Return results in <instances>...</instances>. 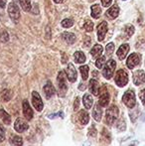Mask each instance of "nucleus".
Segmentation results:
<instances>
[{"instance_id":"34","label":"nucleus","mask_w":145,"mask_h":146,"mask_svg":"<svg viewBox=\"0 0 145 146\" xmlns=\"http://www.w3.org/2000/svg\"><path fill=\"white\" fill-rule=\"evenodd\" d=\"M101 139L107 141V142H110L111 137H110V133L107 128H103V130H101Z\"/></svg>"},{"instance_id":"18","label":"nucleus","mask_w":145,"mask_h":146,"mask_svg":"<svg viewBox=\"0 0 145 146\" xmlns=\"http://www.w3.org/2000/svg\"><path fill=\"white\" fill-rule=\"evenodd\" d=\"M103 106H101V104H95V108L93 110V117L95 121H101V116H103Z\"/></svg>"},{"instance_id":"6","label":"nucleus","mask_w":145,"mask_h":146,"mask_svg":"<svg viewBox=\"0 0 145 146\" xmlns=\"http://www.w3.org/2000/svg\"><path fill=\"white\" fill-rule=\"evenodd\" d=\"M8 14H9V17L11 18V20L14 23H18L20 20V10L19 7L16 3L11 2L8 5Z\"/></svg>"},{"instance_id":"13","label":"nucleus","mask_w":145,"mask_h":146,"mask_svg":"<svg viewBox=\"0 0 145 146\" xmlns=\"http://www.w3.org/2000/svg\"><path fill=\"white\" fill-rule=\"evenodd\" d=\"M107 32V23L105 21H103L97 26V39L99 42H103L105 38V35Z\"/></svg>"},{"instance_id":"22","label":"nucleus","mask_w":145,"mask_h":146,"mask_svg":"<svg viewBox=\"0 0 145 146\" xmlns=\"http://www.w3.org/2000/svg\"><path fill=\"white\" fill-rule=\"evenodd\" d=\"M83 106H85V108H87V110L91 108V106H93V96L89 94H85L83 98Z\"/></svg>"},{"instance_id":"27","label":"nucleus","mask_w":145,"mask_h":146,"mask_svg":"<svg viewBox=\"0 0 145 146\" xmlns=\"http://www.w3.org/2000/svg\"><path fill=\"white\" fill-rule=\"evenodd\" d=\"M15 1L19 3V5L21 6L24 11L28 12L31 10V0H15Z\"/></svg>"},{"instance_id":"32","label":"nucleus","mask_w":145,"mask_h":146,"mask_svg":"<svg viewBox=\"0 0 145 146\" xmlns=\"http://www.w3.org/2000/svg\"><path fill=\"white\" fill-rule=\"evenodd\" d=\"M116 128H117L118 131H120V132H122V131H124L126 129V123H125V120H124V118H120L119 120L117 121V125H116Z\"/></svg>"},{"instance_id":"17","label":"nucleus","mask_w":145,"mask_h":146,"mask_svg":"<svg viewBox=\"0 0 145 146\" xmlns=\"http://www.w3.org/2000/svg\"><path fill=\"white\" fill-rule=\"evenodd\" d=\"M118 14H119V7H118L116 4L115 5H112L111 7H110L109 9L105 12L107 17H109V19H111V20L115 19V18L118 16Z\"/></svg>"},{"instance_id":"16","label":"nucleus","mask_w":145,"mask_h":146,"mask_svg":"<svg viewBox=\"0 0 145 146\" xmlns=\"http://www.w3.org/2000/svg\"><path fill=\"white\" fill-rule=\"evenodd\" d=\"M128 52H129V45L128 44H122L121 46L118 48L117 52H116V55H117L118 59L119 60H124L127 56Z\"/></svg>"},{"instance_id":"28","label":"nucleus","mask_w":145,"mask_h":146,"mask_svg":"<svg viewBox=\"0 0 145 146\" xmlns=\"http://www.w3.org/2000/svg\"><path fill=\"white\" fill-rule=\"evenodd\" d=\"M0 118L2 119V121H3L5 124H7V125L11 124V116H10L2 108H0Z\"/></svg>"},{"instance_id":"38","label":"nucleus","mask_w":145,"mask_h":146,"mask_svg":"<svg viewBox=\"0 0 145 146\" xmlns=\"http://www.w3.org/2000/svg\"><path fill=\"white\" fill-rule=\"evenodd\" d=\"M0 39H1L2 42H7V41H9V35H8V33L6 32L5 30L2 31V33L0 34Z\"/></svg>"},{"instance_id":"35","label":"nucleus","mask_w":145,"mask_h":146,"mask_svg":"<svg viewBox=\"0 0 145 146\" xmlns=\"http://www.w3.org/2000/svg\"><path fill=\"white\" fill-rule=\"evenodd\" d=\"M61 24H62V26L64 28H70L73 25V20L71 19V18H67V19L63 20V21L61 22Z\"/></svg>"},{"instance_id":"19","label":"nucleus","mask_w":145,"mask_h":146,"mask_svg":"<svg viewBox=\"0 0 145 146\" xmlns=\"http://www.w3.org/2000/svg\"><path fill=\"white\" fill-rule=\"evenodd\" d=\"M89 92H91L95 96H99V82L95 79H91L89 81Z\"/></svg>"},{"instance_id":"3","label":"nucleus","mask_w":145,"mask_h":146,"mask_svg":"<svg viewBox=\"0 0 145 146\" xmlns=\"http://www.w3.org/2000/svg\"><path fill=\"white\" fill-rule=\"evenodd\" d=\"M122 102H123V104L128 108H133L136 106V98H135L134 90H126L123 96H122Z\"/></svg>"},{"instance_id":"33","label":"nucleus","mask_w":145,"mask_h":146,"mask_svg":"<svg viewBox=\"0 0 145 146\" xmlns=\"http://www.w3.org/2000/svg\"><path fill=\"white\" fill-rule=\"evenodd\" d=\"M105 65V56L99 57L97 61H95V66H97V69H103Z\"/></svg>"},{"instance_id":"26","label":"nucleus","mask_w":145,"mask_h":146,"mask_svg":"<svg viewBox=\"0 0 145 146\" xmlns=\"http://www.w3.org/2000/svg\"><path fill=\"white\" fill-rule=\"evenodd\" d=\"M12 92L10 90H7V88H5V90H2L1 94H0V98H1L2 102H9L10 100L12 98Z\"/></svg>"},{"instance_id":"45","label":"nucleus","mask_w":145,"mask_h":146,"mask_svg":"<svg viewBox=\"0 0 145 146\" xmlns=\"http://www.w3.org/2000/svg\"><path fill=\"white\" fill-rule=\"evenodd\" d=\"M89 44H91V38H89V36L85 37V46L89 47Z\"/></svg>"},{"instance_id":"20","label":"nucleus","mask_w":145,"mask_h":146,"mask_svg":"<svg viewBox=\"0 0 145 146\" xmlns=\"http://www.w3.org/2000/svg\"><path fill=\"white\" fill-rule=\"evenodd\" d=\"M62 38H63V40L68 43V44H73V43L77 41L75 35L73 34V33H70V32H63Z\"/></svg>"},{"instance_id":"31","label":"nucleus","mask_w":145,"mask_h":146,"mask_svg":"<svg viewBox=\"0 0 145 146\" xmlns=\"http://www.w3.org/2000/svg\"><path fill=\"white\" fill-rule=\"evenodd\" d=\"M123 30H124V33H125V35L128 37V38H129V37H131L132 35H133L134 31H135V29H134V26L131 25V24H126Z\"/></svg>"},{"instance_id":"5","label":"nucleus","mask_w":145,"mask_h":146,"mask_svg":"<svg viewBox=\"0 0 145 146\" xmlns=\"http://www.w3.org/2000/svg\"><path fill=\"white\" fill-rule=\"evenodd\" d=\"M116 68V62L113 59H110L109 61H107V63L103 66V76L107 80H110L113 76V73L115 71Z\"/></svg>"},{"instance_id":"2","label":"nucleus","mask_w":145,"mask_h":146,"mask_svg":"<svg viewBox=\"0 0 145 146\" xmlns=\"http://www.w3.org/2000/svg\"><path fill=\"white\" fill-rule=\"evenodd\" d=\"M57 82H58V88H59V96H66L68 86L66 82V74L65 72H59L58 77H57Z\"/></svg>"},{"instance_id":"44","label":"nucleus","mask_w":145,"mask_h":146,"mask_svg":"<svg viewBox=\"0 0 145 146\" xmlns=\"http://www.w3.org/2000/svg\"><path fill=\"white\" fill-rule=\"evenodd\" d=\"M46 38L48 39V40H50L51 39V29L49 26H47L46 27Z\"/></svg>"},{"instance_id":"14","label":"nucleus","mask_w":145,"mask_h":146,"mask_svg":"<svg viewBox=\"0 0 145 146\" xmlns=\"http://www.w3.org/2000/svg\"><path fill=\"white\" fill-rule=\"evenodd\" d=\"M28 128H29V125L23 118H17V120L15 121V124H14V129L17 132H24Z\"/></svg>"},{"instance_id":"43","label":"nucleus","mask_w":145,"mask_h":146,"mask_svg":"<svg viewBox=\"0 0 145 146\" xmlns=\"http://www.w3.org/2000/svg\"><path fill=\"white\" fill-rule=\"evenodd\" d=\"M101 4H103V7H109V6L111 4L112 0H101Z\"/></svg>"},{"instance_id":"37","label":"nucleus","mask_w":145,"mask_h":146,"mask_svg":"<svg viewBox=\"0 0 145 146\" xmlns=\"http://www.w3.org/2000/svg\"><path fill=\"white\" fill-rule=\"evenodd\" d=\"M114 51V44L113 43H109L105 48V52H107V56H111L112 53Z\"/></svg>"},{"instance_id":"7","label":"nucleus","mask_w":145,"mask_h":146,"mask_svg":"<svg viewBox=\"0 0 145 146\" xmlns=\"http://www.w3.org/2000/svg\"><path fill=\"white\" fill-rule=\"evenodd\" d=\"M140 62H141V56H140V54L132 53L127 58V60H126V66H127L128 69L132 70V69H134L136 66L139 65Z\"/></svg>"},{"instance_id":"40","label":"nucleus","mask_w":145,"mask_h":146,"mask_svg":"<svg viewBox=\"0 0 145 146\" xmlns=\"http://www.w3.org/2000/svg\"><path fill=\"white\" fill-rule=\"evenodd\" d=\"M139 98H140V100H141L142 104L145 106V88L139 92Z\"/></svg>"},{"instance_id":"1","label":"nucleus","mask_w":145,"mask_h":146,"mask_svg":"<svg viewBox=\"0 0 145 146\" xmlns=\"http://www.w3.org/2000/svg\"><path fill=\"white\" fill-rule=\"evenodd\" d=\"M119 114V110L115 104H111L105 112V122L109 125H112L118 118Z\"/></svg>"},{"instance_id":"49","label":"nucleus","mask_w":145,"mask_h":146,"mask_svg":"<svg viewBox=\"0 0 145 146\" xmlns=\"http://www.w3.org/2000/svg\"><path fill=\"white\" fill-rule=\"evenodd\" d=\"M129 146H134V144H131V145H129Z\"/></svg>"},{"instance_id":"23","label":"nucleus","mask_w":145,"mask_h":146,"mask_svg":"<svg viewBox=\"0 0 145 146\" xmlns=\"http://www.w3.org/2000/svg\"><path fill=\"white\" fill-rule=\"evenodd\" d=\"M103 48L101 45H95L93 48L91 50V55L93 57V58H99V57L101 56L103 54Z\"/></svg>"},{"instance_id":"21","label":"nucleus","mask_w":145,"mask_h":146,"mask_svg":"<svg viewBox=\"0 0 145 146\" xmlns=\"http://www.w3.org/2000/svg\"><path fill=\"white\" fill-rule=\"evenodd\" d=\"M79 120L81 125H85L89 121V114L87 112V110H81L79 112Z\"/></svg>"},{"instance_id":"15","label":"nucleus","mask_w":145,"mask_h":146,"mask_svg":"<svg viewBox=\"0 0 145 146\" xmlns=\"http://www.w3.org/2000/svg\"><path fill=\"white\" fill-rule=\"evenodd\" d=\"M43 92H44V94H45V96H46V98L49 100V98H51L54 96L56 90H55V88H54V86H53V84L51 83L50 81H48L46 85L44 86V88H43Z\"/></svg>"},{"instance_id":"39","label":"nucleus","mask_w":145,"mask_h":146,"mask_svg":"<svg viewBox=\"0 0 145 146\" xmlns=\"http://www.w3.org/2000/svg\"><path fill=\"white\" fill-rule=\"evenodd\" d=\"M5 140V129L0 124V142H3Z\"/></svg>"},{"instance_id":"30","label":"nucleus","mask_w":145,"mask_h":146,"mask_svg":"<svg viewBox=\"0 0 145 146\" xmlns=\"http://www.w3.org/2000/svg\"><path fill=\"white\" fill-rule=\"evenodd\" d=\"M89 66H81L79 67V72H81V78H83V81H85V80H87V78H89Z\"/></svg>"},{"instance_id":"29","label":"nucleus","mask_w":145,"mask_h":146,"mask_svg":"<svg viewBox=\"0 0 145 146\" xmlns=\"http://www.w3.org/2000/svg\"><path fill=\"white\" fill-rule=\"evenodd\" d=\"M73 59H75V63H77V64H83L85 62V56L81 51H77V52L73 54Z\"/></svg>"},{"instance_id":"8","label":"nucleus","mask_w":145,"mask_h":146,"mask_svg":"<svg viewBox=\"0 0 145 146\" xmlns=\"http://www.w3.org/2000/svg\"><path fill=\"white\" fill-rule=\"evenodd\" d=\"M99 104H101V106H107L109 102V94L107 90V87L105 86H103V88H99Z\"/></svg>"},{"instance_id":"4","label":"nucleus","mask_w":145,"mask_h":146,"mask_svg":"<svg viewBox=\"0 0 145 146\" xmlns=\"http://www.w3.org/2000/svg\"><path fill=\"white\" fill-rule=\"evenodd\" d=\"M114 82L117 85V87L123 88L127 85L128 83V74L126 73L125 70L121 69L118 70L117 73L115 74V77H114Z\"/></svg>"},{"instance_id":"36","label":"nucleus","mask_w":145,"mask_h":146,"mask_svg":"<svg viewBox=\"0 0 145 146\" xmlns=\"http://www.w3.org/2000/svg\"><path fill=\"white\" fill-rule=\"evenodd\" d=\"M83 28L87 32H91L93 30V23L89 20H87L85 22V25H83Z\"/></svg>"},{"instance_id":"41","label":"nucleus","mask_w":145,"mask_h":146,"mask_svg":"<svg viewBox=\"0 0 145 146\" xmlns=\"http://www.w3.org/2000/svg\"><path fill=\"white\" fill-rule=\"evenodd\" d=\"M79 96H77V98H75V104H73V110H75V111H77V110H79Z\"/></svg>"},{"instance_id":"9","label":"nucleus","mask_w":145,"mask_h":146,"mask_svg":"<svg viewBox=\"0 0 145 146\" xmlns=\"http://www.w3.org/2000/svg\"><path fill=\"white\" fill-rule=\"evenodd\" d=\"M132 79H133V84L137 87L143 85L145 83V72L142 70H137L132 75Z\"/></svg>"},{"instance_id":"48","label":"nucleus","mask_w":145,"mask_h":146,"mask_svg":"<svg viewBox=\"0 0 145 146\" xmlns=\"http://www.w3.org/2000/svg\"><path fill=\"white\" fill-rule=\"evenodd\" d=\"M63 1H64V0H54L55 3H62Z\"/></svg>"},{"instance_id":"46","label":"nucleus","mask_w":145,"mask_h":146,"mask_svg":"<svg viewBox=\"0 0 145 146\" xmlns=\"http://www.w3.org/2000/svg\"><path fill=\"white\" fill-rule=\"evenodd\" d=\"M67 61H68V57H67V55L65 54V53H63V54H62V63L66 64Z\"/></svg>"},{"instance_id":"50","label":"nucleus","mask_w":145,"mask_h":146,"mask_svg":"<svg viewBox=\"0 0 145 146\" xmlns=\"http://www.w3.org/2000/svg\"><path fill=\"white\" fill-rule=\"evenodd\" d=\"M123 1H126V0H123Z\"/></svg>"},{"instance_id":"10","label":"nucleus","mask_w":145,"mask_h":146,"mask_svg":"<svg viewBox=\"0 0 145 146\" xmlns=\"http://www.w3.org/2000/svg\"><path fill=\"white\" fill-rule=\"evenodd\" d=\"M32 104H33V106L36 110L42 111L43 108H44V104H43L41 96L37 92H32Z\"/></svg>"},{"instance_id":"42","label":"nucleus","mask_w":145,"mask_h":146,"mask_svg":"<svg viewBox=\"0 0 145 146\" xmlns=\"http://www.w3.org/2000/svg\"><path fill=\"white\" fill-rule=\"evenodd\" d=\"M89 134L91 135V136H93V137H95L97 136V128H95V126H91V128H89Z\"/></svg>"},{"instance_id":"12","label":"nucleus","mask_w":145,"mask_h":146,"mask_svg":"<svg viewBox=\"0 0 145 146\" xmlns=\"http://www.w3.org/2000/svg\"><path fill=\"white\" fill-rule=\"evenodd\" d=\"M22 111H23V115L27 120H31L33 118V110H32L31 106H30L28 100H24L23 104H22Z\"/></svg>"},{"instance_id":"25","label":"nucleus","mask_w":145,"mask_h":146,"mask_svg":"<svg viewBox=\"0 0 145 146\" xmlns=\"http://www.w3.org/2000/svg\"><path fill=\"white\" fill-rule=\"evenodd\" d=\"M10 140V143L14 146H22L23 145V139L22 137L18 136V135H15V134H12L9 138Z\"/></svg>"},{"instance_id":"47","label":"nucleus","mask_w":145,"mask_h":146,"mask_svg":"<svg viewBox=\"0 0 145 146\" xmlns=\"http://www.w3.org/2000/svg\"><path fill=\"white\" fill-rule=\"evenodd\" d=\"M6 2H7V0H0V7H1V8H5Z\"/></svg>"},{"instance_id":"11","label":"nucleus","mask_w":145,"mask_h":146,"mask_svg":"<svg viewBox=\"0 0 145 146\" xmlns=\"http://www.w3.org/2000/svg\"><path fill=\"white\" fill-rule=\"evenodd\" d=\"M66 75H67L68 80L71 83H75V82L77 81V70H75V66H73L72 63L68 64V67H67V69H66Z\"/></svg>"},{"instance_id":"24","label":"nucleus","mask_w":145,"mask_h":146,"mask_svg":"<svg viewBox=\"0 0 145 146\" xmlns=\"http://www.w3.org/2000/svg\"><path fill=\"white\" fill-rule=\"evenodd\" d=\"M91 17L95 18V19H99V16L101 14V8L99 4H95L91 7Z\"/></svg>"}]
</instances>
